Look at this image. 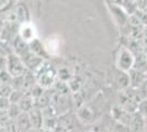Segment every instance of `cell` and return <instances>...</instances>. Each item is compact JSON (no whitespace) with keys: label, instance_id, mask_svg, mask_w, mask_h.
I'll use <instances>...</instances> for the list:
<instances>
[{"label":"cell","instance_id":"6da1fadb","mask_svg":"<svg viewBox=\"0 0 147 132\" xmlns=\"http://www.w3.org/2000/svg\"><path fill=\"white\" fill-rule=\"evenodd\" d=\"M36 83L44 89H49L57 81V68L53 63L46 60L36 73H34Z\"/></svg>","mask_w":147,"mask_h":132},{"label":"cell","instance_id":"7a4b0ae2","mask_svg":"<svg viewBox=\"0 0 147 132\" xmlns=\"http://www.w3.org/2000/svg\"><path fill=\"white\" fill-rule=\"evenodd\" d=\"M135 55L133 51L127 46H121L117 52L115 56V66L117 70L129 73L134 68Z\"/></svg>","mask_w":147,"mask_h":132},{"label":"cell","instance_id":"3957f363","mask_svg":"<svg viewBox=\"0 0 147 132\" xmlns=\"http://www.w3.org/2000/svg\"><path fill=\"white\" fill-rule=\"evenodd\" d=\"M6 69L13 78L23 76L24 73L26 72V67H25L24 62L22 61L21 57L18 56L17 54H14L13 52H10L7 55Z\"/></svg>","mask_w":147,"mask_h":132},{"label":"cell","instance_id":"277c9868","mask_svg":"<svg viewBox=\"0 0 147 132\" xmlns=\"http://www.w3.org/2000/svg\"><path fill=\"white\" fill-rule=\"evenodd\" d=\"M19 29H20V24L16 20L13 19H7L5 20V24H3V29L0 35V41L5 42L7 44L12 43V41L19 35Z\"/></svg>","mask_w":147,"mask_h":132},{"label":"cell","instance_id":"5b68a950","mask_svg":"<svg viewBox=\"0 0 147 132\" xmlns=\"http://www.w3.org/2000/svg\"><path fill=\"white\" fill-rule=\"evenodd\" d=\"M13 13L12 16L8 19H13L18 22L19 24H23L26 22H31L30 21V10L26 7L24 2L21 1H17L16 5L13 7Z\"/></svg>","mask_w":147,"mask_h":132},{"label":"cell","instance_id":"8992f818","mask_svg":"<svg viewBox=\"0 0 147 132\" xmlns=\"http://www.w3.org/2000/svg\"><path fill=\"white\" fill-rule=\"evenodd\" d=\"M107 6H108L109 10H110L111 16H112V18L114 20L115 24L119 25V26H123V25L127 24L129 13L126 12V10L122 6L111 3L109 1H107Z\"/></svg>","mask_w":147,"mask_h":132},{"label":"cell","instance_id":"52a82bcc","mask_svg":"<svg viewBox=\"0 0 147 132\" xmlns=\"http://www.w3.org/2000/svg\"><path fill=\"white\" fill-rule=\"evenodd\" d=\"M19 37L26 43L32 42L34 39L37 38V31L35 25L33 24L32 22H26V23H23V24H20Z\"/></svg>","mask_w":147,"mask_h":132},{"label":"cell","instance_id":"ba28073f","mask_svg":"<svg viewBox=\"0 0 147 132\" xmlns=\"http://www.w3.org/2000/svg\"><path fill=\"white\" fill-rule=\"evenodd\" d=\"M129 128L131 132H144L145 131V117L140 111L131 113Z\"/></svg>","mask_w":147,"mask_h":132},{"label":"cell","instance_id":"9c48e42d","mask_svg":"<svg viewBox=\"0 0 147 132\" xmlns=\"http://www.w3.org/2000/svg\"><path fill=\"white\" fill-rule=\"evenodd\" d=\"M22 61L24 62L26 69L34 74V73H36L37 70L40 69V67L43 65V63L46 60L41 56H37V55H35V54H33V53L30 52V54H28Z\"/></svg>","mask_w":147,"mask_h":132},{"label":"cell","instance_id":"30bf717a","mask_svg":"<svg viewBox=\"0 0 147 132\" xmlns=\"http://www.w3.org/2000/svg\"><path fill=\"white\" fill-rule=\"evenodd\" d=\"M111 116L114 119L115 122H120L123 125H129V118H131V113H129L123 107H121L119 104L113 105L111 108Z\"/></svg>","mask_w":147,"mask_h":132},{"label":"cell","instance_id":"8fae6325","mask_svg":"<svg viewBox=\"0 0 147 132\" xmlns=\"http://www.w3.org/2000/svg\"><path fill=\"white\" fill-rule=\"evenodd\" d=\"M10 47L14 54H17L22 60L28 54H30V49H29V43L24 42L20 37H17L12 41V43L10 44Z\"/></svg>","mask_w":147,"mask_h":132},{"label":"cell","instance_id":"7c38bea8","mask_svg":"<svg viewBox=\"0 0 147 132\" xmlns=\"http://www.w3.org/2000/svg\"><path fill=\"white\" fill-rule=\"evenodd\" d=\"M76 117H77V119L81 121V122H84V123H91L94 121V118H96V111H94V109L90 106H86V105H84L82 107L78 108V110H77V113H76Z\"/></svg>","mask_w":147,"mask_h":132},{"label":"cell","instance_id":"4fadbf2b","mask_svg":"<svg viewBox=\"0 0 147 132\" xmlns=\"http://www.w3.org/2000/svg\"><path fill=\"white\" fill-rule=\"evenodd\" d=\"M44 46H45V51L49 56H57L59 54V50H61L59 38L56 35L49 37L44 43Z\"/></svg>","mask_w":147,"mask_h":132},{"label":"cell","instance_id":"5bb4252c","mask_svg":"<svg viewBox=\"0 0 147 132\" xmlns=\"http://www.w3.org/2000/svg\"><path fill=\"white\" fill-rule=\"evenodd\" d=\"M29 49H30V52L31 53H33V54H35L37 56H41L45 58V60H47V53H46V51H45V46H44V43H42L38 39H34L32 42L29 43Z\"/></svg>","mask_w":147,"mask_h":132},{"label":"cell","instance_id":"9a60e30c","mask_svg":"<svg viewBox=\"0 0 147 132\" xmlns=\"http://www.w3.org/2000/svg\"><path fill=\"white\" fill-rule=\"evenodd\" d=\"M29 113L30 117V121L32 128H43L44 122V114L43 111L37 109V108H33Z\"/></svg>","mask_w":147,"mask_h":132},{"label":"cell","instance_id":"2e32d148","mask_svg":"<svg viewBox=\"0 0 147 132\" xmlns=\"http://www.w3.org/2000/svg\"><path fill=\"white\" fill-rule=\"evenodd\" d=\"M115 84L120 91L131 87V78H129V73L117 70V74L115 76Z\"/></svg>","mask_w":147,"mask_h":132},{"label":"cell","instance_id":"e0dca14e","mask_svg":"<svg viewBox=\"0 0 147 132\" xmlns=\"http://www.w3.org/2000/svg\"><path fill=\"white\" fill-rule=\"evenodd\" d=\"M129 74V78H131V87L133 88H138L142 85V83L147 78V76L145 75L144 72L135 68L132 69Z\"/></svg>","mask_w":147,"mask_h":132},{"label":"cell","instance_id":"ac0fdd59","mask_svg":"<svg viewBox=\"0 0 147 132\" xmlns=\"http://www.w3.org/2000/svg\"><path fill=\"white\" fill-rule=\"evenodd\" d=\"M33 102H34V108H37V109L43 111L52 105V95L44 93L41 97H38L36 99H33Z\"/></svg>","mask_w":147,"mask_h":132},{"label":"cell","instance_id":"d6986e66","mask_svg":"<svg viewBox=\"0 0 147 132\" xmlns=\"http://www.w3.org/2000/svg\"><path fill=\"white\" fill-rule=\"evenodd\" d=\"M16 121H17L21 132H28L32 128L30 117H29V113L28 112H21L19 114L18 118L16 119Z\"/></svg>","mask_w":147,"mask_h":132},{"label":"cell","instance_id":"ffe728a7","mask_svg":"<svg viewBox=\"0 0 147 132\" xmlns=\"http://www.w3.org/2000/svg\"><path fill=\"white\" fill-rule=\"evenodd\" d=\"M19 108L21 109L22 112H30L31 110L34 108V102H33V98L30 95L25 94L23 98L19 101L18 104Z\"/></svg>","mask_w":147,"mask_h":132},{"label":"cell","instance_id":"44dd1931","mask_svg":"<svg viewBox=\"0 0 147 132\" xmlns=\"http://www.w3.org/2000/svg\"><path fill=\"white\" fill-rule=\"evenodd\" d=\"M74 76V73L71 69L68 68L67 66H61L57 68V81L64 83H68Z\"/></svg>","mask_w":147,"mask_h":132},{"label":"cell","instance_id":"7402d4cb","mask_svg":"<svg viewBox=\"0 0 147 132\" xmlns=\"http://www.w3.org/2000/svg\"><path fill=\"white\" fill-rule=\"evenodd\" d=\"M68 87H69V90H70V93H78L81 90V87H82V81L80 79L79 77H77L76 75L73 76V78L67 83Z\"/></svg>","mask_w":147,"mask_h":132},{"label":"cell","instance_id":"603a6c76","mask_svg":"<svg viewBox=\"0 0 147 132\" xmlns=\"http://www.w3.org/2000/svg\"><path fill=\"white\" fill-rule=\"evenodd\" d=\"M16 0H0V16L10 12L16 5Z\"/></svg>","mask_w":147,"mask_h":132},{"label":"cell","instance_id":"cb8c5ba5","mask_svg":"<svg viewBox=\"0 0 147 132\" xmlns=\"http://www.w3.org/2000/svg\"><path fill=\"white\" fill-rule=\"evenodd\" d=\"M127 24L132 28V29H141L144 25L141 22L140 18L137 17L136 13H132V14H129V18H127Z\"/></svg>","mask_w":147,"mask_h":132},{"label":"cell","instance_id":"d4e9b609","mask_svg":"<svg viewBox=\"0 0 147 132\" xmlns=\"http://www.w3.org/2000/svg\"><path fill=\"white\" fill-rule=\"evenodd\" d=\"M45 90L46 89H44L42 86H40L38 84H35L33 87H32V89L30 90V93H29V95H30L31 97L33 98V99H36V98H38V97H41L42 95L45 93Z\"/></svg>","mask_w":147,"mask_h":132},{"label":"cell","instance_id":"484cf974","mask_svg":"<svg viewBox=\"0 0 147 132\" xmlns=\"http://www.w3.org/2000/svg\"><path fill=\"white\" fill-rule=\"evenodd\" d=\"M0 83L1 84H6V85H11L12 86L13 84V77L8 72L7 69H2L0 72Z\"/></svg>","mask_w":147,"mask_h":132},{"label":"cell","instance_id":"4316f807","mask_svg":"<svg viewBox=\"0 0 147 132\" xmlns=\"http://www.w3.org/2000/svg\"><path fill=\"white\" fill-rule=\"evenodd\" d=\"M14 88L11 85H6V84H1L0 85V97L2 98H9L10 95L12 94Z\"/></svg>","mask_w":147,"mask_h":132},{"label":"cell","instance_id":"83f0119b","mask_svg":"<svg viewBox=\"0 0 147 132\" xmlns=\"http://www.w3.org/2000/svg\"><path fill=\"white\" fill-rule=\"evenodd\" d=\"M22 112L21 111V109L19 108V106L17 104H11L10 105V107L8 109V113H9V116H10V118L12 120H16L17 118L19 117V114Z\"/></svg>","mask_w":147,"mask_h":132},{"label":"cell","instance_id":"f1b7e54d","mask_svg":"<svg viewBox=\"0 0 147 132\" xmlns=\"http://www.w3.org/2000/svg\"><path fill=\"white\" fill-rule=\"evenodd\" d=\"M24 95L25 94L23 93V91L14 89V90L12 91V94L10 95V97H9V100H10L11 104H17V105H18L19 101L23 98V96H24Z\"/></svg>","mask_w":147,"mask_h":132},{"label":"cell","instance_id":"f546056e","mask_svg":"<svg viewBox=\"0 0 147 132\" xmlns=\"http://www.w3.org/2000/svg\"><path fill=\"white\" fill-rule=\"evenodd\" d=\"M10 120L11 118L8 113V110H0V127L1 128H5Z\"/></svg>","mask_w":147,"mask_h":132},{"label":"cell","instance_id":"4dcf8cb0","mask_svg":"<svg viewBox=\"0 0 147 132\" xmlns=\"http://www.w3.org/2000/svg\"><path fill=\"white\" fill-rule=\"evenodd\" d=\"M111 132H131V131H129V126L114 121V125H113V128H112Z\"/></svg>","mask_w":147,"mask_h":132},{"label":"cell","instance_id":"1f68e13d","mask_svg":"<svg viewBox=\"0 0 147 132\" xmlns=\"http://www.w3.org/2000/svg\"><path fill=\"white\" fill-rule=\"evenodd\" d=\"M5 129H6L7 132H21V130H20V128H19V126H18V123H17V121L12 119L8 122V125L5 127Z\"/></svg>","mask_w":147,"mask_h":132},{"label":"cell","instance_id":"d6a6232c","mask_svg":"<svg viewBox=\"0 0 147 132\" xmlns=\"http://www.w3.org/2000/svg\"><path fill=\"white\" fill-rule=\"evenodd\" d=\"M10 105H11V102L9 100V98L0 97V110H8Z\"/></svg>","mask_w":147,"mask_h":132},{"label":"cell","instance_id":"836d02e7","mask_svg":"<svg viewBox=\"0 0 147 132\" xmlns=\"http://www.w3.org/2000/svg\"><path fill=\"white\" fill-rule=\"evenodd\" d=\"M138 111H140L144 117H147V98H145V99L140 104V106H138Z\"/></svg>","mask_w":147,"mask_h":132},{"label":"cell","instance_id":"e575fe53","mask_svg":"<svg viewBox=\"0 0 147 132\" xmlns=\"http://www.w3.org/2000/svg\"><path fill=\"white\" fill-rule=\"evenodd\" d=\"M138 89H140L141 94L143 95L144 99H145V98H147V78L144 81V82L142 83V85L138 87Z\"/></svg>","mask_w":147,"mask_h":132},{"label":"cell","instance_id":"d590c367","mask_svg":"<svg viewBox=\"0 0 147 132\" xmlns=\"http://www.w3.org/2000/svg\"><path fill=\"white\" fill-rule=\"evenodd\" d=\"M6 62H7V57L0 54V72L2 69L6 68Z\"/></svg>","mask_w":147,"mask_h":132},{"label":"cell","instance_id":"8d00e7d4","mask_svg":"<svg viewBox=\"0 0 147 132\" xmlns=\"http://www.w3.org/2000/svg\"><path fill=\"white\" fill-rule=\"evenodd\" d=\"M28 132H45L43 128H31Z\"/></svg>","mask_w":147,"mask_h":132},{"label":"cell","instance_id":"74e56055","mask_svg":"<svg viewBox=\"0 0 147 132\" xmlns=\"http://www.w3.org/2000/svg\"><path fill=\"white\" fill-rule=\"evenodd\" d=\"M3 24H5V20L0 17V35H1V32H2V29H3Z\"/></svg>","mask_w":147,"mask_h":132},{"label":"cell","instance_id":"f35d334b","mask_svg":"<svg viewBox=\"0 0 147 132\" xmlns=\"http://www.w3.org/2000/svg\"><path fill=\"white\" fill-rule=\"evenodd\" d=\"M82 132H98V130L97 129L96 130L94 129H90V130H86V131H82Z\"/></svg>","mask_w":147,"mask_h":132},{"label":"cell","instance_id":"ab89813d","mask_svg":"<svg viewBox=\"0 0 147 132\" xmlns=\"http://www.w3.org/2000/svg\"><path fill=\"white\" fill-rule=\"evenodd\" d=\"M145 131H147V117H145Z\"/></svg>","mask_w":147,"mask_h":132},{"label":"cell","instance_id":"60d3db41","mask_svg":"<svg viewBox=\"0 0 147 132\" xmlns=\"http://www.w3.org/2000/svg\"><path fill=\"white\" fill-rule=\"evenodd\" d=\"M16 1H20V0H16Z\"/></svg>","mask_w":147,"mask_h":132},{"label":"cell","instance_id":"b9f144b4","mask_svg":"<svg viewBox=\"0 0 147 132\" xmlns=\"http://www.w3.org/2000/svg\"><path fill=\"white\" fill-rule=\"evenodd\" d=\"M144 132H147V131H144Z\"/></svg>","mask_w":147,"mask_h":132},{"label":"cell","instance_id":"7bdbcfd3","mask_svg":"<svg viewBox=\"0 0 147 132\" xmlns=\"http://www.w3.org/2000/svg\"><path fill=\"white\" fill-rule=\"evenodd\" d=\"M0 129H1V127H0Z\"/></svg>","mask_w":147,"mask_h":132},{"label":"cell","instance_id":"ee69618b","mask_svg":"<svg viewBox=\"0 0 147 132\" xmlns=\"http://www.w3.org/2000/svg\"><path fill=\"white\" fill-rule=\"evenodd\" d=\"M75 132H76V131H75Z\"/></svg>","mask_w":147,"mask_h":132}]
</instances>
